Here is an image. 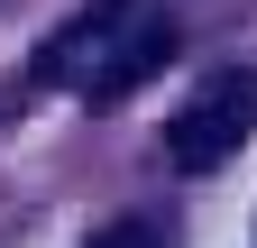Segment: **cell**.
<instances>
[{
    "label": "cell",
    "mask_w": 257,
    "mask_h": 248,
    "mask_svg": "<svg viewBox=\"0 0 257 248\" xmlns=\"http://www.w3.org/2000/svg\"><path fill=\"white\" fill-rule=\"evenodd\" d=\"M248 129H257V74H220L184 101V119L166 129V157H175V175H211L248 147Z\"/></svg>",
    "instance_id": "1"
},
{
    "label": "cell",
    "mask_w": 257,
    "mask_h": 248,
    "mask_svg": "<svg viewBox=\"0 0 257 248\" xmlns=\"http://www.w3.org/2000/svg\"><path fill=\"white\" fill-rule=\"evenodd\" d=\"M166 65H175V19H166V0H147V10L74 74V92H83V110H110V101H128V92L147 74H166Z\"/></svg>",
    "instance_id": "2"
},
{
    "label": "cell",
    "mask_w": 257,
    "mask_h": 248,
    "mask_svg": "<svg viewBox=\"0 0 257 248\" xmlns=\"http://www.w3.org/2000/svg\"><path fill=\"white\" fill-rule=\"evenodd\" d=\"M138 10H147V0H92V10H83L74 28H55V37H46V55H37V74H28V83H74V74L92 65V55H101V46L119 37V28L138 19Z\"/></svg>",
    "instance_id": "3"
},
{
    "label": "cell",
    "mask_w": 257,
    "mask_h": 248,
    "mask_svg": "<svg viewBox=\"0 0 257 248\" xmlns=\"http://www.w3.org/2000/svg\"><path fill=\"white\" fill-rule=\"evenodd\" d=\"M92 248H156V239H147L138 221H119V230H101V239H92Z\"/></svg>",
    "instance_id": "4"
}]
</instances>
